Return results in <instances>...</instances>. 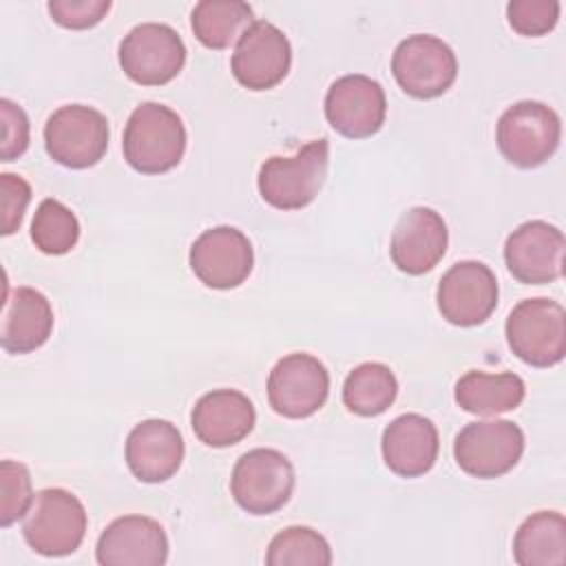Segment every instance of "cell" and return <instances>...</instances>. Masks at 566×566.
<instances>
[{"label": "cell", "instance_id": "23", "mask_svg": "<svg viewBox=\"0 0 566 566\" xmlns=\"http://www.w3.org/2000/svg\"><path fill=\"white\" fill-rule=\"evenodd\" d=\"M453 396L458 407L467 413L497 416L517 409L526 396V387L524 380L513 371L486 374L473 369L455 382Z\"/></svg>", "mask_w": 566, "mask_h": 566}, {"label": "cell", "instance_id": "27", "mask_svg": "<svg viewBox=\"0 0 566 566\" xmlns=\"http://www.w3.org/2000/svg\"><path fill=\"white\" fill-rule=\"evenodd\" d=\"M268 566H329L327 539L310 526H287L276 533L265 553Z\"/></svg>", "mask_w": 566, "mask_h": 566}, {"label": "cell", "instance_id": "11", "mask_svg": "<svg viewBox=\"0 0 566 566\" xmlns=\"http://www.w3.org/2000/svg\"><path fill=\"white\" fill-rule=\"evenodd\" d=\"M497 279L482 261H458L440 279L436 303L442 318L458 327L482 325L497 307Z\"/></svg>", "mask_w": 566, "mask_h": 566}, {"label": "cell", "instance_id": "15", "mask_svg": "<svg viewBox=\"0 0 566 566\" xmlns=\"http://www.w3.org/2000/svg\"><path fill=\"white\" fill-rule=\"evenodd\" d=\"M190 270L212 290L239 287L254 268L250 239L232 226L203 230L190 245Z\"/></svg>", "mask_w": 566, "mask_h": 566}, {"label": "cell", "instance_id": "30", "mask_svg": "<svg viewBox=\"0 0 566 566\" xmlns=\"http://www.w3.org/2000/svg\"><path fill=\"white\" fill-rule=\"evenodd\" d=\"M562 4L557 0H513L506 4V18L515 33L539 38L555 29Z\"/></svg>", "mask_w": 566, "mask_h": 566}, {"label": "cell", "instance_id": "17", "mask_svg": "<svg viewBox=\"0 0 566 566\" xmlns=\"http://www.w3.org/2000/svg\"><path fill=\"white\" fill-rule=\"evenodd\" d=\"M449 245L444 219L427 206L409 208L391 232L389 254L394 265L411 276L433 270Z\"/></svg>", "mask_w": 566, "mask_h": 566}, {"label": "cell", "instance_id": "7", "mask_svg": "<svg viewBox=\"0 0 566 566\" xmlns=\"http://www.w3.org/2000/svg\"><path fill=\"white\" fill-rule=\"evenodd\" d=\"M294 467L276 449H252L243 453L230 478L234 502L252 515H270L287 504L294 491Z\"/></svg>", "mask_w": 566, "mask_h": 566}, {"label": "cell", "instance_id": "14", "mask_svg": "<svg viewBox=\"0 0 566 566\" xmlns=\"http://www.w3.org/2000/svg\"><path fill=\"white\" fill-rule=\"evenodd\" d=\"M385 115L387 97L382 86L363 73L338 77L325 93L327 124L347 139L376 135L385 124Z\"/></svg>", "mask_w": 566, "mask_h": 566}, {"label": "cell", "instance_id": "18", "mask_svg": "<svg viewBox=\"0 0 566 566\" xmlns=\"http://www.w3.org/2000/svg\"><path fill=\"white\" fill-rule=\"evenodd\" d=\"M95 557L102 566H161L168 559V537L157 520L124 515L102 531Z\"/></svg>", "mask_w": 566, "mask_h": 566}, {"label": "cell", "instance_id": "31", "mask_svg": "<svg viewBox=\"0 0 566 566\" xmlns=\"http://www.w3.org/2000/svg\"><path fill=\"white\" fill-rule=\"evenodd\" d=\"M49 15L64 29H91L111 11V0H49Z\"/></svg>", "mask_w": 566, "mask_h": 566}, {"label": "cell", "instance_id": "1", "mask_svg": "<svg viewBox=\"0 0 566 566\" xmlns=\"http://www.w3.org/2000/svg\"><path fill=\"white\" fill-rule=\"evenodd\" d=\"M186 142V126L172 108L159 102H142L126 122L122 150L133 170L161 175L179 166Z\"/></svg>", "mask_w": 566, "mask_h": 566}, {"label": "cell", "instance_id": "29", "mask_svg": "<svg viewBox=\"0 0 566 566\" xmlns=\"http://www.w3.org/2000/svg\"><path fill=\"white\" fill-rule=\"evenodd\" d=\"M33 502L31 473L22 462H0V526L7 528L29 511Z\"/></svg>", "mask_w": 566, "mask_h": 566}, {"label": "cell", "instance_id": "10", "mask_svg": "<svg viewBox=\"0 0 566 566\" xmlns=\"http://www.w3.org/2000/svg\"><path fill=\"white\" fill-rule=\"evenodd\" d=\"M524 453V431L511 420L469 422L453 440L458 467L473 478L491 480L509 473Z\"/></svg>", "mask_w": 566, "mask_h": 566}, {"label": "cell", "instance_id": "33", "mask_svg": "<svg viewBox=\"0 0 566 566\" xmlns=\"http://www.w3.org/2000/svg\"><path fill=\"white\" fill-rule=\"evenodd\" d=\"M0 190H2V234H13L24 219L27 206L31 201V186L27 179L13 172L0 175Z\"/></svg>", "mask_w": 566, "mask_h": 566}, {"label": "cell", "instance_id": "3", "mask_svg": "<svg viewBox=\"0 0 566 566\" xmlns=\"http://www.w3.org/2000/svg\"><path fill=\"white\" fill-rule=\"evenodd\" d=\"M88 526L86 509L66 489H42L22 520L27 544L44 557H64L80 548Z\"/></svg>", "mask_w": 566, "mask_h": 566}, {"label": "cell", "instance_id": "21", "mask_svg": "<svg viewBox=\"0 0 566 566\" xmlns=\"http://www.w3.org/2000/svg\"><path fill=\"white\" fill-rule=\"evenodd\" d=\"M380 449L389 471L400 478H420L438 460V429L420 413H402L385 427Z\"/></svg>", "mask_w": 566, "mask_h": 566}, {"label": "cell", "instance_id": "26", "mask_svg": "<svg viewBox=\"0 0 566 566\" xmlns=\"http://www.w3.org/2000/svg\"><path fill=\"white\" fill-rule=\"evenodd\" d=\"M398 396V380L382 363H363L354 367L343 385V405L363 418L385 413Z\"/></svg>", "mask_w": 566, "mask_h": 566}, {"label": "cell", "instance_id": "8", "mask_svg": "<svg viewBox=\"0 0 566 566\" xmlns=\"http://www.w3.org/2000/svg\"><path fill=\"white\" fill-rule=\"evenodd\" d=\"M186 64V44L161 22H142L119 42V66L142 86H161L175 80Z\"/></svg>", "mask_w": 566, "mask_h": 566}, {"label": "cell", "instance_id": "13", "mask_svg": "<svg viewBox=\"0 0 566 566\" xmlns=\"http://www.w3.org/2000/svg\"><path fill=\"white\" fill-rule=\"evenodd\" d=\"M292 66V46L285 33L268 22L254 20L239 38L230 69L248 91H268L285 80Z\"/></svg>", "mask_w": 566, "mask_h": 566}, {"label": "cell", "instance_id": "2", "mask_svg": "<svg viewBox=\"0 0 566 566\" xmlns=\"http://www.w3.org/2000/svg\"><path fill=\"white\" fill-rule=\"evenodd\" d=\"M327 166L329 144L325 137L305 144L292 157L274 155L259 168V195L276 210H301L316 199L325 184Z\"/></svg>", "mask_w": 566, "mask_h": 566}, {"label": "cell", "instance_id": "22", "mask_svg": "<svg viewBox=\"0 0 566 566\" xmlns=\"http://www.w3.org/2000/svg\"><path fill=\"white\" fill-rule=\"evenodd\" d=\"M53 307L35 287L4 290L0 345L9 354H29L42 347L53 332Z\"/></svg>", "mask_w": 566, "mask_h": 566}, {"label": "cell", "instance_id": "9", "mask_svg": "<svg viewBox=\"0 0 566 566\" xmlns=\"http://www.w3.org/2000/svg\"><path fill=\"white\" fill-rule=\"evenodd\" d=\"M391 73L398 86L416 99H433L451 88L458 77L453 49L436 35L405 38L391 55Z\"/></svg>", "mask_w": 566, "mask_h": 566}, {"label": "cell", "instance_id": "25", "mask_svg": "<svg viewBox=\"0 0 566 566\" xmlns=\"http://www.w3.org/2000/svg\"><path fill=\"white\" fill-rule=\"evenodd\" d=\"M252 18V7L241 0H201L190 13V27L206 49L221 51L239 42Z\"/></svg>", "mask_w": 566, "mask_h": 566}, {"label": "cell", "instance_id": "5", "mask_svg": "<svg viewBox=\"0 0 566 566\" xmlns=\"http://www.w3.org/2000/svg\"><path fill=\"white\" fill-rule=\"evenodd\" d=\"M511 352L531 367H553L566 354V312L551 298L520 301L504 325Z\"/></svg>", "mask_w": 566, "mask_h": 566}, {"label": "cell", "instance_id": "19", "mask_svg": "<svg viewBox=\"0 0 566 566\" xmlns=\"http://www.w3.org/2000/svg\"><path fill=\"white\" fill-rule=\"evenodd\" d=\"M184 438L179 429L159 418L135 424L126 438V464L146 484L170 480L184 462Z\"/></svg>", "mask_w": 566, "mask_h": 566}, {"label": "cell", "instance_id": "6", "mask_svg": "<svg viewBox=\"0 0 566 566\" xmlns=\"http://www.w3.org/2000/svg\"><path fill=\"white\" fill-rule=\"evenodd\" d=\"M108 119L93 106L66 104L53 111L44 124V148L60 166L84 170L108 150Z\"/></svg>", "mask_w": 566, "mask_h": 566}, {"label": "cell", "instance_id": "20", "mask_svg": "<svg viewBox=\"0 0 566 566\" xmlns=\"http://www.w3.org/2000/svg\"><path fill=\"white\" fill-rule=\"evenodd\" d=\"M256 422L252 400L237 389H212L203 394L190 413L195 436L214 449L241 442Z\"/></svg>", "mask_w": 566, "mask_h": 566}, {"label": "cell", "instance_id": "28", "mask_svg": "<svg viewBox=\"0 0 566 566\" xmlns=\"http://www.w3.org/2000/svg\"><path fill=\"white\" fill-rule=\"evenodd\" d=\"M80 239V221L71 208L57 199H42L33 221H31V241L44 254L60 256L75 248Z\"/></svg>", "mask_w": 566, "mask_h": 566}, {"label": "cell", "instance_id": "16", "mask_svg": "<svg viewBox=\"0 0 566 566\" xmlns=\"http://www.w3.org/2000/svg\"><path fill=\"white\" fill-rule=\"evenodd\" d=\"M564 234L557 226L533 219L517 226L504 243V263L526 285L553 283L564 274Z\"/></svg>", "mask_w": 566, "mask_h": 566}, {"label": "cell", "instance_id": "12", "mask_svg": "<svg viewBox=\"0 0 566 566\" xmlns=\"http://www.w3.org/2000/svg\"><path fill=\"white\" fill-rule=\"evenodd\" d=\"M327 394V367L312 354H287L268 376L270 407L283 418L301 420L314 416L325 405Z\"/></svg>", "mask_w": 566, "mask_h": 566}, {"label": "cell", "instance_id": "24", "mask_svg": "<svg viewBox=\"0 0 566 566\" xmlns=\"http://www.w3.org/2000/svg\"><path fill=\"white\" fill-rule=\"evenodd\" d=\"M513 557L520 566H562L566 562V520L557 511L528 515L515 537Z\"/></svg>", "mask_w": 566, "mask_h": 566}, {"label": "cell", "instance_id": "4", "mask_svg": "<svg viewBox=\"0 0 566 566\" xmlns=\"http://www.w3.org/2000/svg\"><path fill=\"white\" fill-rule=\"evenodd\" d=\"M562 139L559 115L544 102L522 99L509 106L495 128V142L502 157L517 168H537L546 164Z\"/></svg>", "mask_w": 566, "mask_h": 566}, {"label": "cell", "instance_id": "32", "mask_svg": "<svg viewBox=\"0 0 566 566\" xmlns=\"http://www.w3.org/2000/svg\"><path fill=\"white\" fill-rule=\"evenodd\" d=\"M0 119H2V144L0 161H13L29 148V117L15 102L0 99Z\"/></svg>", "mask_w": 566, "mask_h": 566}]
</instances>
